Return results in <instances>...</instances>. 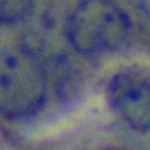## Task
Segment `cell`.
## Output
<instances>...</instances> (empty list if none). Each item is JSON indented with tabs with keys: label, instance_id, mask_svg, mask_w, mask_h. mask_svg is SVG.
Listing matches in <instances>:
<instances>
[{
	"label": "cell",
	"instance_id": "cell-3",
	"mask_svg": "<svg viewBox=\"0 0 150 150\" xmlns=\"http://www.w3.org/2000/svg\"><path fill=\"white\" fill-rule=\"evenodd\" d=\"M106 96L111 110L129 127L150 131V67L120 69L110 80Z\"/></svg>",
	"mask_w": 150,
	"mask_h": 150
},
{
	"label": "cell",
	"instance_id": "cell-1",
	"mask_svg": "<svg viewBox=\"0 0 150 150\" xmlns=\"http://www.w3.org/2000/svg\"><path fill=\"white\" fill-rule=\"evenodd\" d=\"M131 18L117 0H80L67 18V44L81 55L120 48L131 34Z\"/></svg>",
	"mask_w": 150,
	"mask_h": 150
},
{
	"label": "cell",
	"instance_id": "cell-4",
	"mask_svg": "<svg viewBox=\"0 0 150 150\" xmlns=\"http://www.w3.org/2000/svg\"><path fill=\"white\" fill-rule=\"evenodd\" d=\"M35 0H0V23H18L28 14Z\"/></svg>",
	"mask_w": 150,
	"mask_h": 150
},
{
	"label": "cell",
	"instance_id": "cell-5",
	"mask_svg": "<svg viewBox=\"0 0 150 150\" xmlns=\"http://www.w3.org/2000/svg\"><path fill=\"white\" fill-rule=\"evenodd\" d=\"M145 2V11H146V14L150 16V0H143Z\"/></svg>",
	"mask_w": 150,
	"mask_h": 150
},
{
	"label": "cell",
	"instance_id": "cell-2",
	"mask_svg": "<svg viewBox=\"0 0 150 150\" xmlns=\"http://www.w3.org/2000/svg\"><path fill=\"white\" fill-rule=\"evenodd\" d=\"M48 80L37 55L30 50L0 51V115L25 118L46 99Z\"/></svg>",
	"mask_w": 150,
	"mask_h": 150
}]
</instances>
